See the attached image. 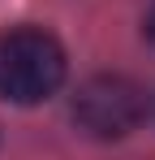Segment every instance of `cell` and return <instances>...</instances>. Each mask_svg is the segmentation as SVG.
I'll list each match as a JSON object with an SVG mask.
<instances>
[{
  "mask_svg": "<svg viewBox=\"0 0 155 160\" xmlns=\"http://www.w3.org/2000/svg\"><path fill=\"white\" fill-rule=\"evenodd\" d=\"M65 82V48L39 26L0 30V95L13 104H39Z\"/></svg>",
  "mask_w": 155,
  "mask_h": 160,
  "instance_id": "1",
  "label": "cell"
},
{
  "mask_svg": "<svg viewBox=\"0 0 155 160\" xmlns=\"http://www.w3.org/2000/svg\"><path fill=\"white\" fill-rule=\"evenodd\" d=\"M142 112H147L142 87L125 74L86 78L73 95V121L95 138H125L129 130H138Z\"/></svg>",
  "mask_w": 155,
  "mask_h": 160,
  "instance_id": "2",
  "label": "cell"
},
{
  "mask_svg": "<svg viewBox=\"0 0 155 160\" xmlns=\"http://www.w3.org/2000/svg\"><path fill=\"white\" fill-rule=\"evenodd\" d=\"M147 35H151V43H155V4H151V13H147Z\"/></svg>",
  "mask_w": 155,
  "mask_h": 160,
  "instance_id": "3",
  "label": "cell"
}]
</instances>
